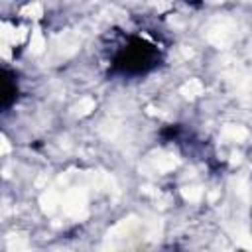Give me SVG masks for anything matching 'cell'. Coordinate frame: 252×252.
Returning <instances> with one entry per match:
<instances>
[{
    "label": "cell",
    "instance_id": "6da1fadb",
    "mask_svg": "<svg viewBox=\"0 0 252 252\" xmlns=\"http://www.w3.org/2000/svg\"><path fill=\"white\" fill-rule=\"evenodd\" d=\"M158 61H159V55L154 45L146 43L140 37H130L128 43L114 57V67L122 73L140 75V73L154 69Z\"/></svg>",
    "mask_w": 252,
    "mask_h": 252
}]
</instances>
